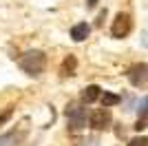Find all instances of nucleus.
Here are the masks:
<instances>
[{"instance_id": "f257e3e1", "label": "nucleus", "mask_w": 148, "mask_h": 146, "mask_svg": "<svg viewBox=\"0 0 148 146\" xmlns=\"http://www.w3.org/2000/svg\"><path fill=\"white\" fill-rule=\"evenodd\" d=\"M18 64L27 75H40V73L44 71V67H47V55H44V51L33 49V51H27V53L20 58Z\"/></svg>"}, {"instance_id": "f03ea898", "label": "nucleus", "mask_w": 148, "mask_h": 146, "mask_svg": "<svg viewBox=\"0 0 148 146\" xmlns=\"http://www.w3.org/2000/svg\"><path fill=\"white\" fill-rule=\"evenodd\" d=\"M64 113H66L69 128H71L73 133H77V131H82V128L86 126V109H84V106H80V104H69Z\"/></svg>"}, {"instance_id": "7ed1b4c3", "label": "nucleus", "mask_w": 148, "mask_h": 146, "mask_svg": "<svg viewBox=\"0 0 148 146\" xmlns=\"http://www.w3.org/2000/svg\"><path fill=\"white\" fill-rule=\"evenodd\" d=\"M128 80L133 86H144L148 82V64L139 62V64H133L128 69Z\"/></svg>"}, {"instance_id": "20e7f679", "label": "nucleus", "mask_w": 148, "mask_h": 146, "mask_svg": "<svg viewBox=\"0 0 148 146\" xmlns=\"http://www.w3.org/2000/svg\"><path fill=\"white\" fill-rule=\"evenodd\" d=\"M108 124H111V111L104 109V106L95 113H91V117H88V126L95 128V131H104Z\"/></svg>"}, {"instance_id": "39448f33", "label": "nucleus", "mask_w": 148, "mask_h": 146, "mask_svg": "<svg viewBox=\"0 0 148 146\" xmlns=\"http://www.w3.org/2000/svg\"><path fill=\"white\" fill-rule=\"evenodd\" d=\"M128 31H130V18H128V13H117L115 20H113V27H111L113 38H124V36H128Z\"/></svg>"}, {"instance_id": "423d86ee", "label": "nucleus", "mask_w": 148, "mask_h": 146, "mask_svg": "<svg viewBox=\"0 0 148 146\" xmlns=\"http://www.w3.org/2000/svg\"><path fill=\"white\" fill-rule=\"evenodd\" d=\"M25 140V131H9L0 135V146H20Z\"/></svg>"}, {"instance_id": "0eeeda50", "label": "nucleus", "mask_w": 148, "mask_h": 146, "mask_svg": "<svg viewBox=\"0 0 148 146\" xmlns=\"http://www.w3.org/2000/svg\"><path fill=\"white\" fill-rule=\"evenodd\" d=\"M102 97V89H99L97 84H88V86H84L82 89V93H80V100L84 104H93L95 100H99Z\"/></svg>"}, {"instance_id": "6e6552de", "label": "nucleus", "mask_w": 148, "mask_h": 146, "mask_svg": "<svg viewBox=\"0 0 148 146\" xmlns=\"http://www.w3.org/2000/svg\"><path fill=\"white\" fill-rule=\"evenodd\" d=\"M88 33H91V27L86 22H77L71 27V38H73L75 42H82V40H86Z\"/></svg>"}, {"instance_id": "1a4fd4ad", "label": "nucleus", "mask_w": 148, "mask_h": 146, "mask_svg": "<svg viewBox=\"0 0 148 146\" xmlns=\"http://www.w3.org/2000/svg\"><path fill=\"white\" fill-rule=\"evenodd\" d=\"M75 69H77V58L66 55L64 62H62V75H75Z\"/></svg>"}, {"instance_id": "9d476101", "label": "nucleus", "mask_w": 148, "mask_h": 146, "mask_svg": "<svg viewBox=\"0 0 148 146\" xmlns=\"http://www.w3.org/2000/svg\"><path fill=\"white\" fill-rule=\"evenodd\" d=\"M99 100H102V106H104V109H111V106H115V104L122 102V97H119L117 93H111V91H104Z\"/></svg>"}, {"instance_id": "9b49d317", "label": "nucleus", "mask_w": 148, "mask_h": 146, "mask_svg": "<svg viewBox=\"0 0 148 146\" xmlns=\"http://www.w3.org/2000/svg\"><path fill=\"white\" fill-rule=\"evenodd\" d=\"M137 115L139 117H148V95L139 100V104H137Z\"/></svg>"}, {"instance_id": "f8f14e48", "label": "nucleus", "mask_w": 148, "mask_h": 146, "mask_svg": "<svg viewBox=\"0 0 148 146\" xmlns=\"http://www.w3.org/2000/svg\"><path fill=\"white\" fill-rule=\"evenodd\" d=\"M11 115H13V106H7V109L2 111V113H0V126H2L5 122H9V120H11Z\"/></svg>"}, {"instance_id": "ddd939ff", "label": "nucleus", "mask_w": 148, "mask_h": 146, "mask_svg": "<svg viewBox=\"0 0 148 146\" xmlns=\"http://www.w3.org/2000/svg\"><path fill=\"white\" fill-rule=\"evenodd\" d=\"M128 146H148V137H133Z\"/></svg>"}, {"instance_id": "4468645a", "label": "nucleus", "mask_w": 148, "mask_h": 146, "mask_svg": "<svg viewBox=\"0 0 148 146\" xmlns=\"http://www.w3.org/2000/svg\"><path fill=\"white\" fill-rule=\"evenodd\" d=\"M133 128H135V131H144V128H146V117H139V120H137V124H135Z\"/></svg>"}, {"instance_id": "2eb2a0df", "label": "nucleus", "mask_w": 148, "mask_h": 146, "mask_svg": "<svg viewBox=\"0 0 148 146\" xmlns=\"http://www.w3.org/2000/svg\"><path fill=\"white\" fill-rule=\"evenodd\" d=\"M95 5H97V0H86V7H88V9H93Z\"/></svg>"}]
</instances>
